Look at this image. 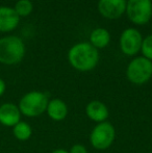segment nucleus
I'll return each mask as SVG.
<instances>
[{
    "instance_id": "nucleus-1",
    "label": "nucleus",
    "mask_w": 152,
    "mask_h": 153,
    "mask_svg": "<svg viewBox=\"0 0 152 153\" xmlns=\"http://www.w3.org/2000/svg\"><path fill=\"white\" fill-rule=\"evenodd\" d=\"M69 62L74 69L81 72L91 71L97 66L99 53L91 43L81 42L75 44L68 53Z\"/></svg>"
},
{
    "instance_id": "nucleus-2",
    "label": "nucleus",
    "mask_w": 152,
    "mask_h": 153,
    "mask_svg": "<svg viewBox=\"0 0 152 153\" xmlns=\"http://www.w3.org/2000/svg\"><path fill=\"white\" fill-rule=\"evenodd\" d=\"M25 44L17 36L0 39V64L13 66L19 64L25 56Z\"/></svg>"
},
{
    "instance_id": "nucleus-3",
    "label": "nucleus",
    "mask_w": 152,
    "mask_h": 153,
    "mask_svg": "<svg viewBox=\"0 0 152 153\" xmlns=\"http://www.w3.org/2000/svg\"><path fill=\"white\" fill-rule=\"evenodd\" d=\"M49 97L46 93L40 91L28 92L19 101V109L21 115L26 117H38L46 111Z\"/></svg>"
},
{
    "instance_id": "nucleus-4",
    "label": "nucleus",
    "mask_w": 152,
    "mask_h": 153,
    "mask_svg": "<svg viewBox=\"0 0 152 153\" xmlns=\"http://www.w3.org/2000/svg\"><path fill=\"white\" fill-rule=\"evenodd\" d=\"M126 75L130 82L144 85L152 77V62L144 56H139L129 62Z\"/></svg>"
},
{
    "instance_id": "nucleus-5",
    "label": "nucleus",
    "mask_w": 152,
    "mask_h": 153,
    "mask_svg": "<svg viewBox=\"0 0 152 153\" xmlns=\"http://www.w3.org/2000/svg\"><path fill=\"white\" fill-rule=\"evenodd\" d=\"M126 15L132 23L144 25L152 17L151 0H128L126 4Z\"/></svg>"
},
{
    "instance_id": "nucleus-6",
    "label": "nucleus",
    "mask_w": 152,
    "mask_h": 153,
    "mask_svg": "<svg viewBox=\"0 0 152 153\" xmlns=\"http://www.w3.org/2000/svg\"><path fill=\"white\" fill-rule=\"evenodd\" d=\"M115 128L110 123L101 122L95 126L90 135V141L94 148L104 150L110 147L115 140Z\"/></svg>"
},
{
    "instance_id": "nucleus-7",
    "label": "nucleus",
    "mask_w": 152,
    "mask_h": 153,
    "mask_svg": "<svg viewBox=\"0 0 152 153\" xmlns=\"http://www.w3.org/2000/svg\"><path fill=\"white\" fill-rule=\"evenodd\" d=\"M142 42V34L138 29L127 28L122 32L120 36V48L124 54L132 56L141 51Z\"/></svg>"
},
{
    "instance_id": "nucleus-8",
    "label": "nucleus",
    "mask_w": 152,
    "mask_h": 153,
    "mask_svg": "<svg viewBox=\"0 0 152 153\" xmlns=\"http://www.w3.org/2000/svg\"><path fill=\"white\" fill-rule=\"evenodd\" d=\"M126 0H99L98 10L108 19H118L126 12Z\"/></svg>"
},
{
    "instance_id": "nucleus-9",
    "label": "nucleus",
    "mask_w": 152,
    "mask_h": 153,
    "mask_svg": "<svg viewBox=\"0 0 152 153\" xmlns=\"http://www.w3.org/2000/svg\"><path fill=\"white\" fill-rule=\"evenodd\" d=\"M21 113L18 105L6 102L0 105V124L5 127H14L21 121Z\"/></svg>"
},
{
    "instance_id": "nucleus-10",
    "label": "nucleus",
    "mask_w": 152,
    "mask_h": 153,
    "mask_svg": "<svg viewBox=\"0 0 152 153\" xmlns=\"http://www.w3.org/2000/svg\"><path fill=\"white\" fill-rule=\"evenodd\" d=\"M20 22V17L14 7L0 6V32H10L16 29Z\"/></svg>"
},
{
    "instance_id": "nucleus-11",
    "label": "nucleus",
    "mask_w": 152,
    "mask_h": 153,
    "mask_svg": "<svg viewBox=\"0 0 152 153\" xmlns=\"http://www.w3.org/2000/svg\"><path fill=\"white\" fill-rule=\"evenodd\" d=\"M85 113L92 121L98 123L105 122L108 118V109L106 105L98 100L91 101L85 107Z\"/></svg>"
},
{
    "instance_id": "nucleus-12",
    "label": "nucleus",
    "mask_w": 152,
    "mask_h": 153,
    "mask_svg": "<svg viewBox=\"0 0 152 153\" xmlns=\"http://www.w3.org/2000/svg\"><path fill=\"white\" fill-rule=\"evenodd\" d=\"M46 111L53 121H63L68 115V106L61 99H52L49 100Z\"/></svg>"
},
{
    "instance_id": "nucleus-13",
    "label": "nucleus",
    "mask_w": 152,
    "mask_h": 153,
    "mask_svg": "<svg viewBox=\"0 0 152 153\" xmlns=\"http://www.w3.org/2000/svg\"><path fill=\"white\" fill-rule=\"evenodd\" d=\"M110 41V33L108 29L99 28L94 29L90 34V43L95 47L96 49H102L105 48Z\"/></svg>"
},
{
    "instance_id": "nucleus-14",
    "label": "nucleus",
    "mask_w": 152,
    "mask_h": 153,
    "mask_svg": "<svg viewBox=\"0 0 152 153\" xmlns=\"http://www.w3.org/2000/svg\"><path fill=\"white\" fill-rule=\"evenodd\" d=\"M13 134L19 141H27L33 134V129L27 122L20 121L13 127Z\"/></svg>"
},
{
    "instance_id": "nucleus-15",
    "label": "nucleus",
    "mask_w": 152,
    "mask_h": 153,
    "mask_svg": "<svg viewBox=\"0 0 152 153\" xmlns=\"http://www.w3.org/2000/svg\"><path fill=\"white\" fill-rule=\"evenodd\" d=\"M15 12L19 17H27L33 10V4L30 0H18L14 6Z\"/></svg>"
},
{
    "instance_id": "nucleus-16",
    "label": "nucleus",
    "mask_w": 152,
    "mask_h": 153,
    "mask_svg": "<svg viewBox=\"0 0 152 153\" xmlns=\"http://www.w3.org/2000/svg\"><path fill=\"white\" fill-rule=\"evenodd\" d=\"M141 51L143 53V56L152 62V34L143 39Z\"/></svg>"
},
{
    "instance_id": "nucleus-17",
    "label": "nucleus",
    "mask_w": 152,
    "mask_h": 153,
    "mask_svg": "<svg viewBox=\"0 0 152 153\" xmlns=\"http://www.w3.org/2000/svg\"><path fill=\"white\" fill-rule=\"evenodd\" d=\"M69 153H87V148L83 145H81V144H76V145L72 146Z\"/></svg>"
},
{
    "instance_id": "nucleus-18",
    "label": "nucleus",
    "mask_w": 152,
    "mask_h": 153,
    "mask_svg": "<svg viewBox=\"0 0 152 153\" xmlns=\"http://www.w3.org/2000/svg\"><path fill=\"white\" fill-rule=\"evenodd\" d=\"M6 91V83L2 78H0V97L3 96V94Z\"/></svg>"
},
{
    "instance_id": "nucleus-19",
    "label": "nucleus",
    "mask_w": 152,
    "mask_h": 153,
    "mask_svg": "<svg viewBox=\"0 0 152 153\" xmlns=\"http://www.w3.org/2000/svg\"><path fill=\"white\" fill-rule=\"evenodd\" d=\"M51 153H69V152L65 149H56V150H54V151H52Z\"/></svg>"
}]
</instances>
